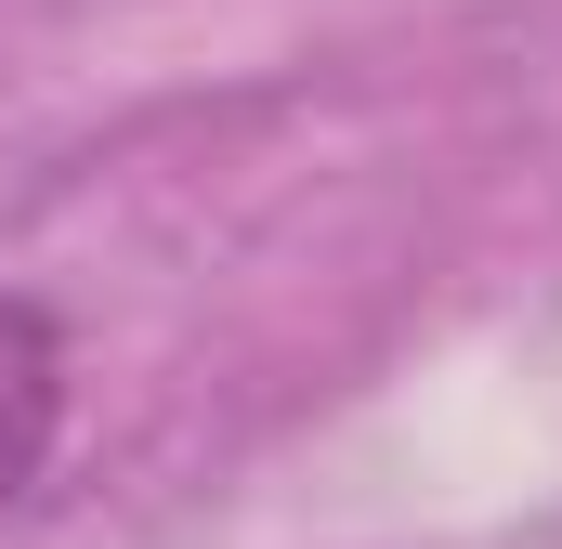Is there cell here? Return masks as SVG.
I'll list each match as a JSON object with an SVG mask.
<instances>
[{
    "instance_id": "1",
    "label": "cell",
    "mask_w": 562,
    "mask_h": 549,
    "mask_svg": "<svg viewBox=\"0 0 562 549\" xmlns=\"http://www.w3.org/2000/svg\"><path fill=\"white\" fill-rule=\"evenodd\" d=\"M53 432H66V354H53V327L26 301H0V511L40 484Z\"/></svg>"
}]
</instances>
